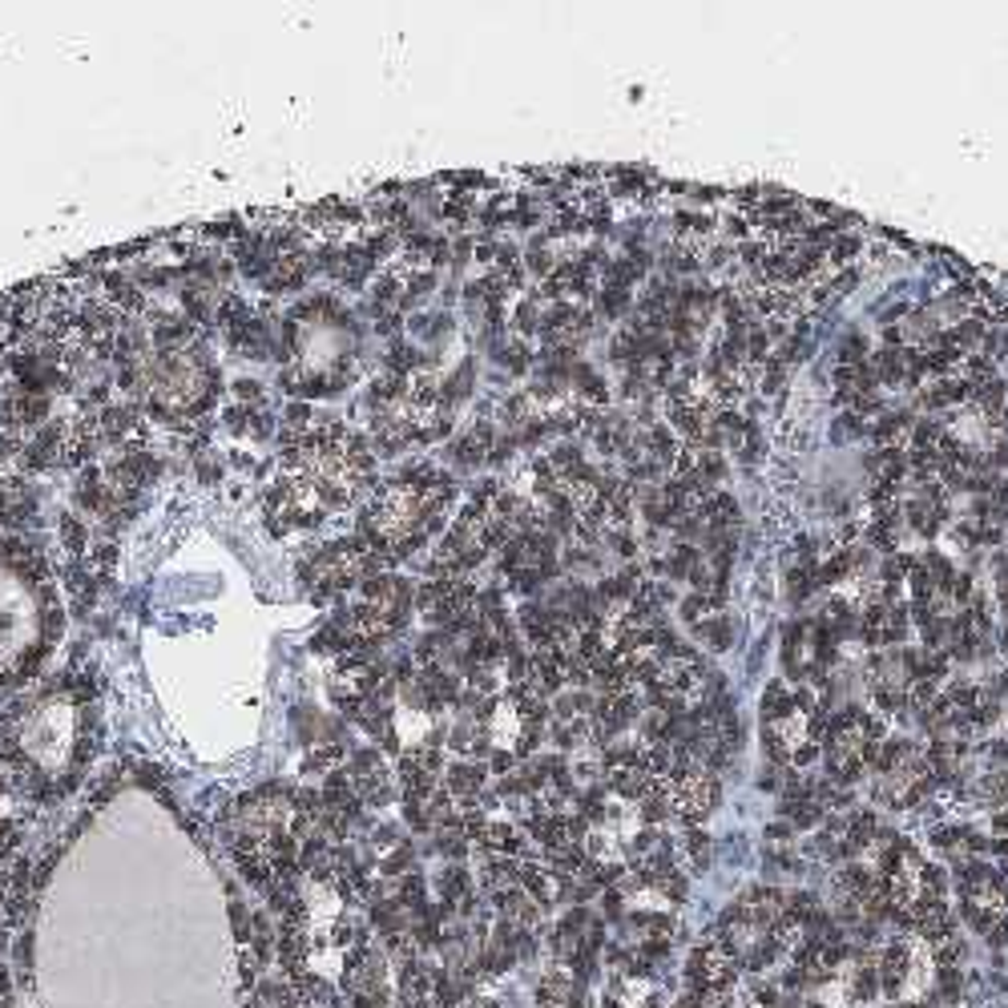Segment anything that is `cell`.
Here are the masks:
<instances>
[{
	"label": "cell",
	"instance_id": "9c48e42d",
	"mask_svg": "<svg viewBox=\"0 0 1008 1008\" xmlns=\"http://www.w3.org/2000/svg\"><path fill=\"white\" fill-rule=\"evenodd\" d=\"M851 996H856V1000H876V996H880V972L871 969V964L851 972Z\"/></svg>",
	"mask_w": 1008,
	"mask_h": 1008
},
{
	"label": "cell",
	"instance_id": "6da1fadb",
	"mask_svg": "<svg viewBox=\"0 0 1008 1008\" xmlns=\"http://www.w3.org/2000/svg\"><path fill=\"white\" fill-rule=\"evenodd\" d=\"M347 315L332 299H311L287 323V368L282 383L299 396H335L351 380V339Z\"/></svg>",
	"mask_w": 1008,
	"mask_h": 1008
},
{
	"label": "cell",
	"instance_id": "277c9868",
	"mask_svg": "<svg viewBox=\"0 0 1008 1008\" xmlns=\"http://www.w3.org/2000/svg\"><path fill=\"white\" fill-rule=\"evenodd\" d=\"M795 715V694L783 682H771V686L763 690V718L766 727H775V722H787V718Z\"/></svg>",
	"mask_w": 1008,
	"mask_h": 1008
},
{
	"label": "cell",
	"instance_id": "2e32d148",
	"mask_svg": "<svg viewBox=\"0 0 1008 1008\" xmlns=\"http://www.w3.org/2000/svg\"><path fill=\"white\" fill-rule=\"evenodd\" d=\"M988 754H993L996 771H1005V775H1008V739H996V742H988Z\"/></svg>",
	"mask_w": 1008,
	"mask_h": 1008
},
{
	"label": "cell",
	"instance_id": "8fae6325",
	"mask_svg": "<svg viewBox=\"0 0 1008 1008\" xmlns=\"http://www.w3.org/2000/svg\"><path fill=\"white\" fill-rule=\"evenodd\" d=\"M859 251H864V239H856V234H851V239H847V234H839V239L831 243L827 255H831V263H835V267H843V263H856Z\"/></svg>",
	"mask_w": 1008,
	"mask_h": 1008
},
{
	"label": "cell",
	"instance_id": "9a60e30c",
	"mask_svg": "<svg viewBox=\"0 0 1008 1008\" xmlns=\"http://www.w3.org/2000/svg\"><path fill=\"white\" fill-rule=\"evenodd\" d=\"M815 758H819V746H815V742H799V746L791 751V763H795V766H811Z\"/></svg>",
	"mask_w": 1008,
	"mask_h": 1008
},
{
	"label": "cell",
	"instance_id": "7c38bea8",
	"mask_svg": "<svg viewBox=\"0 0 1008 1008\" xmlns=\"http://www.w3.org/2000/svg\"><path fill=\"white\" fill-rule=\"evenodd\" d=\"M960 960H964V945H960L957 936L936 945V969H957Z\"/></svg>",
	"mask_w": 1008,
	"mask_h": 1008
},
{
	"label": "cell",
	"instance_id": "3957f363",
	"mask_svg": "<svg viewBox=\"0 0 1008 1008\" xmlns=\"http://www.w3.org/2000/svg\"><path fill=\"white\" fill-rule=\"evenodd\" d=\"M694 634H698V641H703L706 650H730L734 646V622H730L727 613H715V617H706V622H698L694 626Z\"/></svg>",
	"mask_w": 1008,
	"mask_h": 1008
},
{
	"label": "cell",
	"instance_id": "ba28073f",
	"mask_svg": "<svg viewBox=\"0 0 1008 1008\" xmlns=\"http://www.w3.org/2000/svg\"><path fill=\"white\" fill-rule=\"evenodd\" d=\"M694 473H698L706 485L715 488L718 480H727V456H722V452H706V448H703V452H698V468H694Z\"/></svg>",
	"mask_w": 1008,
	"mask_h": 1008
},
{
	"label": "cell",
	"instance_id": "8992f818",
	"mask_svg": "<svg viewBox=\"0 0 1008 1008\" xmlns=\"http://www.w3.org/2000/svg\"><path fill=\"white\" fill-rule=\"evenodd\" d=\"M682 847L690 851V864H694V871L710 868V835H706L703 827H690L686 839H682Z\"/></svg>",
	"mask_w": 1008,
	"mask_h": 1008
},
{
	"label": "cell",
	"instance_id": "ac0fdd59",
	"mask_svg": "<svg viewBox=\"0 0 1008 1008\" xmlns=\"http://www.w3.org/2000/svg\"><path fill=\"white\" fill-rule=\"evenodd\" d=\"M791 831H795L791 823H771V827H766V835H771V839H791Z\"/></svg>",
	"mask_w": 1008,
	"mask_h": 1008
},
{
	"label": "cell",
	"instance_id": "e0dca14e",
	"mask_svg": "<svg viewBox=\"0 0 1008 1008\" xmlns=\"http://www.w3.org/2000/svg\"><path fill=\"white\" fill-rule=\"evenodd\" d=\"M988 945H993V948H1005L1008 945V916H1000L993 928H988Z\"/></svg>",
	"mask_w": 1008,
	"mask_h": 1008
},
{
	"label": "cell",
	"instance_id": "4fadbf2b",
	"mask_svg": "<svg viewBox=\"0 0 1008 1008\" xmlns=\"http://www.w3.org/2000/svg\"><path fill=\"white\" fill-rule=\"evenodd\" d=\"M960 835H964V827H932V847L936 851H945V856H952L960 847Z\"/></svg>",
	"mask_w": 1008,
	"mask_h": 1008
},
{
	"label": "cell",
	"instance_id": "52a82bcc",
	"mask_svg": "<svg viewBox=\"0 0 1008 1008\" xmlns=\"http://www.w3.org/2000/svg\"><path fill=\"white\" fill-rule=\"evenodd\" d=\"M868 351H871L868 339H864L859 332H851L839 344V368H859V363H868Z\"/></svg>",
	"mask_w": 1008,
	"mask_h": 1008
},
{
	"label": "cell",
	"instance_id": "30bf717a",
	"mask_svg": "<svg viewBox=\"0 0 1008 1008\" xmlns=\"http://www.w3.org/2000/svg\"><path fill=\"white\" fill-rule=\"evenodd\" d=\"M763 368H766V371H763V392H766V396H775V392H783V387H787V375H791V368H787V363H783L779 356H771V359L763 363Z\"/></svg>",
	"mask_w": 1008,
	"mask_h": 1008
},
{
	"label": "cell",
	"instance_id": "5b68a950",
	"mask_svg": "<svg viewBox=\"0 0 1008 1008\" xmlns=\"http://www.w3.org/2000/svg\"><path fill=\"white\" fill-rule=\"evenodd\" d=\"M677 613H682V622H690V626H698V622H706V617H715V601L706 598V593H686V598L677 601Z\"/></svg>",
	"mask_w": 1008,
	"mask_h": 1008
},
{
	"label": "cell",
	"instance_id": "d6986e66",
	"mask_svg": "<svg viewBox=\"0 0 1008 1008\" xmlns=\"http://www.w3.org/2000/svg\"><path fill=\"white\" fill-rule=\"evenodd\" d=\"M641 1008H662V996H641Z\"/></svg>",
	"mask_w": 1008,
	"mask_h": 1008
},
{
	"label": "cell",
	"instance_id": "7a4b0ae2",
	"mask_svg": "<svg viewBox=\"0 0 1008 1008\" xmlns=\"http://www.w3.org/2000/svg\"><path fill=\"white\" fill-rule=\"evenodd\" d=\"M444 791L452 795V799H460V803H473L476 795L485 791V766H476V763H456V766H448Z\"/></svg>",
	"mask_w": 1008,
	"mask_h": 1008
},
{
	"label": "cell",
	"instance_id": "5bb4252c",
	"mask_svg": "<svg viewBox=\"0 0 1008 1008\" xmlns=\"http://www.w3.org/2000/svg\"><path fill=\"white\" fill-rule=\"evenodd\" d=\"M856 282H859V270L851 267V270H839L835 279H831V291L835 294H847V291H856Z\"/></svg>",
	"mask_w": 1008,
	"mask_h": 1008
}]
</instances>
